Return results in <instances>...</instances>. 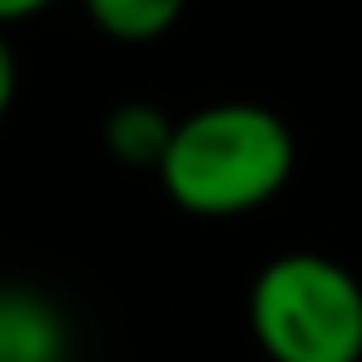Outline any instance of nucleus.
Masks as SVG:
<instances>
[{
    "mask_svg": "<svg viewBox=\"0 0 362 362\" xmlns=\"http://www.w3.org/2000/svg\"><path fill=\"white\" fill-rule=\"evenodd\" d=\"M298 164L293 129L253 100H218L174 119L154 164L164 194L194 218H238L273 204Z\"/></svg>",
    "mask_w": 362,
    "mask_h": 362,
    "instance_id": "f257e3e1",
    "label": "nucleus"
},
{
    "mask_svg": "<svg viewBox=\"0 0 362 362\" xmlns=\"http://www.w3.org/2000/svg\"><path fill=\"white\" fill-rule=\"evenodd\" d=\"M90 25L119 45H149V40H164L189 0H80Z\"/></svg>",
    "mask_w": 362,
    "mask_h": 362,
    "instance_id": "39448f33",
    "label": "nucleus"
},
{
    "mask_svg": "<svg viewBox=\"0 0 362 362\" xmlns=\"http://www.w3.org/2000/svg\"><path fill=\"white\" fill-rule=\"evenodd\" d=\"M65 327L50 303L35 293H6L0 298V362H60Z\"/></svg>",
    "mask_w": 362,
    "mask_h": 362,
    "instance_id": "7ed1b4c3",
    "label": "nucleus"
},
{
    "mask_svg": "<svg viewBox=\"0 0 362 362\" xmlns=\"http://www.w3.org/2000/svg\"><path fill=\"white\" fill-rule=\"evenodd\" d=\"M169 129H174V119L159 105L124 100L105 115V149H110V159H119L129 169H154L169 144Z\"/></svg>",
    "mask_w": 362,
    "mask_h": 362,
    "instance_id": "20e7f679",
    "label": "nucleus"
},
{
    "mask_svg": "<svg viewBox=\"0 0 362 362\" xmlns=\"http://www.w3.org/2000/svg\"><path fill=\"white\" fill-rule=\"evenodd\" d=\"M16 90H21V65H16V50H11L6 30H0V124H6V115L16 105Z\"/></svg>",
    "mask_w": 362,
    "mask_h": 362,
    "instance_id": "423d86ee",
    "label": "nucleus"
},
{
    "mask_svg": "<svg viewBox=\"0 0 362 362\" xmlns=\"http://www.w3.org/2000/svg\"><path fill=\"white\" fill-rule=\"evenodd\" d=\"M248 327L268 362H357L362 288L327 253H278L248 288Z\"/></svg>",
    "mask_w": 362,
    "mask_h": 362,
    "instance_id": "f03ea898",
    "label": "nucleus"
},
{
    "mask_svg": "<svg viewBox=\"0 0 362 362\" xmlns=\"http://www.w3.org/2000/svg\"><path fill=\"white\" fill-rule=\"evenodd\" d=\"M50 6H60V0H0V30H11V25H21V21L50 11Z\"/></svg>",
    "mask_w": 362,
    "mask_h": 362,
    "instance_id": "0eeeda50",
    "label": "nucleus"
}]
</instances>
